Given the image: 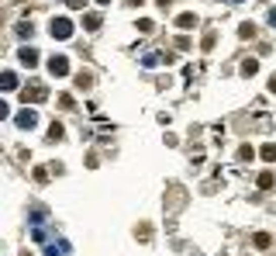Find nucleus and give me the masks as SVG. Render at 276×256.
I'll return each mask as SVG.
<instances>
[{"label": "nucleus", "mask_w": 276, "mask_h": 256, "mask_svg": "<svg viewBox=\"0 0 276 256\" xmlns=\"http://www.w3.org/2000/svg\"><path fill=\"white\" fill-rule=\"evenodd\" d=\"M49 31H52V39H59V42L73 39V21H69V18H52Z\"/></svg>", "instance_id": "nucleus-1"}, {"label": "nucleus", "mask_w": 276, "mask_h": 256, "mask_svg": "<svg viewBox=\"0 0 276 256\" xmlns=\"http://www.w3.org/2000/svg\"><path fill=\"white\" fill-rule=\"evenodd\" d=\"M45 97H49V90H45V87H24V90H21V100H24V107H28V104H41Z\"/></svg>", "instance_id": "nucleus-2"}, {"label": "nucleus", "mask_w": 276, "mask_h": 256, "mask_svg": "<svg viewBox=\"0 0 276 256\" xmlns=\"http://www.w3.org/2000/svg\"><path fill=\"white\" fill-rule=\"evenodd\" d=\"M35 125H38V111H31V107H24V111L18 115V128H24V132H31Z\"/></svg>", "instance_id": "nucleus-3"}, {"label": "nucleus", "mask_w": 276, "mask_h": 256, "mask_svg": "<svg viewBox=\"0 0 276 256\" xmlns=\"http://www.w3.org/2000/svg\"><path fill=\"white\" fill-rule=\"evenodd\" d=\"M49 73H52V77H66V73H69V59H66V56H52V59H49Z\"/></svg>", "instance_id": "nucleus-4"}, {"label": "nucleus", "mask_w": 276, "mask_h": 256, "mask_svg": "<svg viewBox=\"0 0 276 256\" xmlns=\"http://www.w3.org/2000/svg\"><path fill=\"white\" fill-rule=\"evenodd\" d=\"M18 59H21V66H28V69H35L38 66V49H31V45H24L18 52Z\"/></svg>", "instance_id": "nucleus-5"}, {"label": "nucleus", "mask_w": 276, "mask_h": 256, "mask_svg": "<svg viewBox=\"0 0 276 256\" xmlns=\"http://www.w3.org/2000/svg\"><path fill=\"white\" fill-rule=\"evenodd\" d=\"M45 256H69V242H66V239H59V242H49Z\"/></svg>", "instance_id": "nucleus-6"}, {"label": "nucleus", "mask_w": 276, "mask_h": 256, "mask_svg": "<svg viewBox=\"0 0 276 256\" xmlns=\"http://www.w3.org/2000/svg\"><path fill=\"white\" fill-rule=\"evenodd\" d=\"M169 59H173V56H166V52H149V56L142 59V66H149V69H152V66H159V62H169Z\"/></svg>", "instance_id": "nucleus-7"}, {"label": "nucleus", "mask_w": 276, "mask_h": 256, "mask_svg": "<svg viewBox=\"0 0 276 256\" xmlns=\"http://www.w3.org/2000/svg\"><path fill=\"white\" fill-rule=\"evenodd\" d=\"M176 28H183V31L197 28V14H179V18H176Z\"/></svg>", "instance_id": "nucleus-8"}, {"label": "nucleus", "mask_w": 276, "mask_h": 256, "mask_svg": "<svg viewBox=\"0 0 276 256\" xmlns=\"http://www.w3.org/2000/svg\"><path fill=\"white\" fill-rule=\"evenodd\" d=\"M0 87H4V90H18V77H14V73L7 69V73L0 77Z\"/></svg>", "instance_id": "nucleus-9"}, {"label": "nucleus", "mask_w": 276, "mask_h": 256, "mask_svg": "<svg viewBox=\"0 0 276 256\" xmlns=\"http://www.w3.org/2000/svg\"><path fill=\"white\" fill-rule=\"evenodd\" d=\"M62 135H66V128H62L59 121H52V125H49V142H59Z\"/></svg>", "instance_id": "nucleus-10"}, {"label": "nucleus", "mask_w": 276, "mask_h": 256, "mask_svg": "<svg viewBox=\"0 0 276 256\" xmlns=\"http://www.w3.org/2000/svg\"><path fill=\"white\" fill-rule=\"evenodd\" d=\"M256 184H259V187H262V191H269V187H273V184H276V177H273V173H269V170H262V173H259V180H256Z\"/></svg>", "instance_id": "nucleus-11"}, {"label": "nucleus", "mask_w": 276, "mask_h": 256, "mask_svg": "<svg viewBox=\"0 0 276 256\" xmlns=\"http://www.w3.org/2000/svg\"><path fill=\"white\" fill-rule=\"evenodd\" d=\"M256 73H259V62L256 59H245V62H242V77H256Z\"/></svg>", "instance_id": "nucleus-12"}, {"label": "nucleus", "mask_w": 276, "mask_h": 256, "mask_svg": "<svg viewBox=\"0 0 276 256\" xmlns=\"http://www.w3.org/2000/svg\"><path fill=\"white\" fill-rule=\"evenodd\" d=\"M262 159H266V163H276V145H273V142L262 145Z\"/></svg>", "instance_id": "nucleus-13"}, {"label": "nucleus", "mask_w": 276, "mask_h": 256, "mask_svg": "<svg viewBox=\"0 0 276 256\" xmlns=\"http://www.w3.org/2000/svg\"><path fill=\"white\" fill-rule=\"evenodd\" d=\"M18 35H21V39H31V35H35L31 21H21V24H18Z\"/></svg>", "instance_id": "nucleus-14"}, {"label": "nucleus", "mask_w": 276, "mask_h": 256, "mask_svg": "<svg viewBox=\"0 0 276 256\" xmlns=\"http://www.w3.org/2000/svg\"><path fill=\"white\" fill-rule=\"evenodd\" d=\"M83 24H86L90 31H97V28H100V14H86V18H83Z\"/></svg>", "instance_id": "nucleus-15"}, {"label": "nucleus", "mask_w": 276, "mask_h": 256, "mask_svg": "<svg viewBox=\"0 0 276 256\" xmlns=\"http://www.w3.org/2000/svg\"><path fill=\"white\" fill-rule=\"evenodd\" d=\"M135 28H138V31H145V35H149V31H156V24H152L149 18H142V21L135 24Z\"/></svg>", "instance_id": "nucleus-16"}, {"label": "nucleus", "mask_w": 276, "mask_h": 256, "mask_svg": "<svg viewBox=\"0 0 276 256\" xmlns=\"http://www.w3.org/2000/svg\"><path fill=\"white\" fill-rule=\"evenodd\" d=\"M252 156H256V153H252V145H242V149H238V159H242V163H249Z\"/></svg>", "instance_id": "nucleus-17"}, {"label": "nucleus", "mask_w": 276, "mask_h": 256, "mask_svg": "<svg viewBox=\"0 0 276 256\" xmlns=\"http://www.w3.org/2000/svg\"><path fill=\"white\" fill-rule=\"evenodd\" d=\"M238 35H242V39H252V35H256V28H252V24H249V21H245V24H242V28H238Z\"/></svg>", "instance_id": "nucleus-18"}, {"label": "nucleus", "mask_w": 276, "mask_h": 256, "mask_svg": "<svg viewBox=\"0 0 276 256\" xmlns=\"http://www.w3.org/2000/svg\"><path fill=\"white\" fill-rule=\"evenodd\" d=\"M76 83H79V87H90V83H94V77H90V73H79Z\"/></svg>", "instance_id": "nucleus-19"}, {"label": "nucleus", "mask_w": 276, "mask_h": 256, "mask_svg": "<svg viewBox=\"0 0 276 256\" xmlns=\"http://www.w3.org/2000/svg\"><path fill=\"white\" fill-rule=\"evenodd\" d=\"M256 246H259V249H266V246H269V236H266V232H259V236H256Z\"/></svg>", "instance_id": "nucleus-20"}, {"label": "nucleus", "mask_w": 276, "mask_h": 256, "mask_svg": "<svg viewBox=\"0 0 276 256\" xmlns=\"http://www.w3.org/2000/svg\"><path fill=\"white\" fill-rule=\"evenodd\" d=\"M66 4H69L73 11H83V4H86V0H66Z\"/></svg>", "instance_id": "nucleus-21"}, {"label": "nucleus", "mask_w": 276, "mask_h": 256, "mask_svg": "<svg viewBox=\"0 0 276 256\" xmlns=\"http://www.w3.org/2000/svg\"><path fill=\"white\" fill-rule=\"evenodd\" d=\"M269 24H273V28H276V7H273V11H269Z\"/></svg>", "instance_id": "nucleus-22"}, {"label": "nucleus", "mask_w": 276, "mask_h": 256, "mask_svg": "<svg viewBox=\"0 0 276 256\" xmlns=\"http://www.w3.org/2000/svg\"><path fill=\"white\" fill-rule=\"evenodd\" d=\"M269 90H273V94H276V73H273V77H269Z\"/></svg>", "instance_id": "nucleus-23"}, {"label": "nucleus", "mask_w": 276, "mask_h": 256, "mask_svg": "<svg viewBox=\"0 0 276 256\" xmlns=\"http://www.w3.org/2000/svg\"><path fill=\"white\" fill-rule=\"evenodd\" d=\"M97 4H104V7H107V4H111V0H97Z\"/></svg>", "instance_id": "nucleus-24"}, {"label": "nucleus", "mask_w": 276, "mask_h": 256, "mask_svg": "<svg viewBox=\"0 0 276 256\" xmlns=\"http://www.w3.org/2000/svg\"><path fill=\"white\" fill-rule=\"evenodd\" d=\"M159 4H162V7H166V4H169V0H159Z\"/></svg>", "instance_id": "nucleus-25"}, {"label": "nucleus", "mask_w": 276, "mask_h": 256, "mask_svg": "<svg viewBox=\"0 0 276 256\" xmlns=\"http://www.w3.org/2000/svg\"><path fill=\"white\" fill-rule=\"evenodd\" d=\"M232 4H242V0H232Z\"/></svg>", "instance_id": "nucleus-26"}]
</instances>
